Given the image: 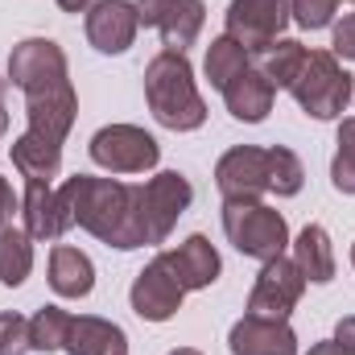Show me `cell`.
I'll return each instance as SVG.
<instances>
[{
    "instance_id": "obj_1",
    "label": "cell",
    "mask_w": 355,
    "mask_h": 355,
    "mask_svg": "<svg viewBox=\"0 0 355 355\" xmlns=\"http://www.w3.org/2000/svg\"><path fill=\"white\" fill-rule=\"evenodd\" d=\"M8 79L12 87L25 91V107H29V128L12 145V166L25 178L54 182L62 166L67 132L79 116L67 54L50 37H25L8 54Z\"/></svg>"
},
{
    "instance_id": "obj_2",
    "label": "cell",
    "mask_w": 355,
    "mask_h": 355,
    "mask_svg": "<svg viewBox=\"0 0 355 355\" xmlns=\"http://www.w3.org/2000/svg\"><path fill=\"white\" fill-rule=\"evenodd\" d=\"M62 198L71 207V219L91 232L95 240L132 252L141 244H149V219H145V186H128L116 178H91L75 174L67 178Z\"/></svg>"
},
{
    "instance_id": "obj_3",
    "label": "cell",
    "mask_w": 355,
    "mask_h": 355,
    "mask_svg": "<svg viewBox=\"0 0 355 355\" xmlns=\"http://www.w3.org/2000/svg\"><path fill=\"white\" fill-rule=\"evenodd\" d=\"M145 99L153 120L174 132H190L207 120V103L194 87V67L182 50H162L145 67Z\"/></svg>"
},
{
    "instance_id": "obj_4",
    "label": "cell",
    "mask_w": 355,
    "mask_h": 355,
    "mask_svg": "<svg viewBox=\"0 0 355 355\" xmlns=\"http://www.w3.org/2000/svg\"><path fill=\"white\" fill-rule=\"evenodd\" d=\"M289 91H293V99H297V107L306 116L335 120V116L347 112V103H352V95H355V83H352V75L339 67V58L331 50H310Z\"/></svg>"
},
{
    "instance_id": "obj_5",
    "label": "cell",
    "mask_w": 355,
    "mask_h": 355,
    "mask_svg": "<svg viewBox=\"0 0 355 355\" xmlns=\"http://www.w3.org/2000/svg\"><path fill=\"white\" fill-rule=\"evenodd\" d=\"M223 232L236 244V252L252 261H277L289 248V223L281 211L265 202H223Z\"/></svg>"
},
{
    "instance_id": "obj_6",
    "label": "cell",
    "mask_w": 355,
    "mask_h": 355,
    "mask_svg": "<svg viewBox=\"0 0 355 355\" xmlns=\"http://www.w3.org/2000/svg\"><path fill=\"white\" fill-rule=\"evenodd\" d=\"M91 162L112 174H145L162 162V145L137 124H107L91 137Z\"/></svg>"
},
{
    "instance_id": "obj_7",
    "label": "cell",
    "mask_w": 355,
    "mask_h": 355,
    "mask_svg": "<svg viewBox=\"0 0 355 355\" xmlns=\"http://www.w3.org/2000/svg\"><path fill=\"white\" fill-rule=\"evenodd\" d=\"M289 0H232L227 4V37H236L248 54H265L281 42L289 25Z\"/></svg>"
},
{
    "instance_id": "obj_8",
    "label": "cell",
    "mask_w": 355,
    "mask_h": 355,
    "mask_svg": "<svg viewBox=\"0 0 355 355\" xmlns=\"http://www.w3.org/2000/svg\"><path fill=\"white\" fill-rule=\"evenodd\" d=\"M215 186L223 202H261V194H268V149L257 145L227 149L215 166Z\"/></svg>"
},
{
    "instance_id": "obj_9",
    "label": "cell",
    "mask_w": 355,
    "mask_h": 355,
    "mask_svg": "<svg viewBox=\"0 0 355 355\" xmlns=\"http://www.w3.org/2000/svg\"><path fill=\"white\" fill-rule=\"evenodd\" d=\"M302 289H306V277H302V268L293 265V261H285V257L265 261L252 293H248V314H257V318H281L285 322L293 314V306L302 302Z\"/></svg>"
},
{
    "instance_id": "obj_10",
    "label": "cell",
    "mask_w": 355,
    "mask_h": 355,
    "mask_svg": "<svg viewBox=\"0 0 355 355\" xmlns=\"http://www.w3.org/2000/svg\"><path fill=\"white\" fill-rule=\"evenodd\" d=\"M194 190L190 182L178 174V170H166V174L149 178L145 182V219H149V244H166L174 223L186 215Z\"/></svg>"
},
{
    "instance_id": "obj_11",
    "label": "cell",
    "mask_w": 355,
    "mask_h": 355,
    "mask_svg": "<svg viewBox=\"0 0 355 355\" xmlns=\"http://www.w3.org/2000/svg\"><path fill=\"white\" fill-rule=\"evenodd\" d=\"M21 215H25V232H29L33 240H62V236L75 227L62 190L50 186V182H42V178H25Z\"/></svg>"
},
{
    "instance_id": "obj_12",
    "label": "cell",
    "mask_w": 355,
    "mask_h": 355,
    "mask_svg": "<svg viewBox=\"0 0 355 355\" xmlns=\"http://www.w3.org/2000/svg\"><path fill=\"white\" fill-rule=\"evenodd\" d=\"M182 297H186V289L178 285L174 272L162 265L157 257H153L149 265L137 272V281H132V293H128L132 310H137L145 322H170L178 310H182Z\"/></svg>"
},
{
    "instance_id": "obj_13",
    "label": "cell",
    "mask_w": 355,
    "mask_h": 355,
    "mask_svg": "<svg viewBox=\"0 0 355 355\" xmlns=\"http://www.w3.org/2000/svg\"><path fill=\"white\" fill-rule=\"evenodd\" d=\"M141 17L128 0H95L87 8V42L99 54H124L137 42Z\"/></svg>"
},
{
    "instance_id": "obj_14",
    "label": "cell",
    "mask_w": 355,
    "mask_h": 355,
    "mask_svg": "<svg viewBox=\"0 0 355 355\" xmlns=\"http://www.w3.org/2000/svg\"><path fill=\"white\" fill-rule=\"evenodd\" d=\"M227 347H232V355H297V335H293V327L281 322V318L244 314V318L232 327Z\"/></svg>"
},
{
    "instance_id": "obj_15",
    "label": "cell",
    "mask_w": 355,
    "mask_h": 355,
    "mask_svg": "<svg viewBox=\"0 0 355 355\" xmlns=\"http://www.w3.org/2000/svg\"><path fill=\"white\" fill-rule=\"evenodd\" d=\"M162 265L174 272V281L190 293V289H207V285H215V277H219V252H215V244L207 240V236H190V240H182L178 248L170 252H162L157 257Z\"/></svg>"
},
{
    "instance_id": "obj_16",
    "label": "cell",
    "mask_w": 355,
    "mask_h": 355,
    "mask_svg": "<svg viewBox=\"0 0 355 355\" xmlns=\"http://www.w3.org/2000/svg\"><path fill=\"white\" fill-rule=\"evenodd\" d=\"M272 95L277 87L268 83L261 71H244V75H236L227 87H223V99H227V112L236 116V120H244V124H261L268 112H272Z\"/></svg>"
},
{
    "instance_id": "obj_17",
    "label": "cell",
    "mask_w": 355,
    "mask_h": 355,
    "mask_svg": "<svg viewBox=\"0 0 355 355\" xmlns=\"http://www.w3.org/2000/svg\"><path fill=\"white\" fill-rule=\"evenodd\" d=\"M67 355H128V335L107 318H75L67 335Z\"/></svg>"
},
{
    "instance_id": "obj_18",
    "label": "cell",
    "mask_w": 355,
    "mask_h": 355,
    "mask_svg": "<svg viewBox=\"0 0 355 355\" xmlns=\"http://www.w3.org/2000/svg\"><path fill=\"white\" fill-rule=\"evenodd\" d=\"M50 285L58 297H87L95 289V265H91L87 252L71 248V244H58L50 252Z\"/></svg>"
},
{
    "instance_id": "obj_19",
    "label": "cell",
    "mask_w": 355,
    "mask_h": 355,
    "mask_svg": "<svg viewBox=\"0 0 355 355\" xmlns=\"http://www.w3.org/2000/svg\"><path fill=\"white\" fill-rule=\"evenodd\" d=\"M293 265L302 268V277L314 281V285H327L335 277V248H331L327 227H318V223L302 227V236L293 240Z\"/></svg>"
},
{
    "instance_id": "obj_20",
    "label": "cell",
    "mask_w": 355,
    "mask_h": 355,
    "mask_svg": "<svg viewBox=\"0 0 355 355\" xmlns=\"http://www.w3.org/2000/svg\"><path fill=\"white\" fill-rule=\"evenodd\" d=\"M33 268V236L17 223L0 227V281L8 289H17Z\"/></svg>"
},
{
    "instance_id": "obj_21",
    "label": "cell",
    "mask_w": 355,
    "mask_h": 355,
    "mask_svg": "<svg viewBox=\"0 0 355 355\" xmlns=\"http://www.w3.org/2000/svg\"><path fill=\"white\" fill-rule=\"evenodd\" d=\"M202 17H207V4L202 0H178L174 8H170V17L157 25L166 50H182L186 54V46H194L198 33H202Z\"/></svg>"
},
{
    "instance_id": "obj_22",
    "label": "cell",
    "mask_w": 355,
    "mask_h": 355,
    "mask_svg": "<svg viewBox=\"0 0 355 355\" xmlns=\"http://www.w3.org/2000/svg\"><path fill=\"white\" fill-rule=\"evenodd\" d=\"M248 58H252V54H248L236 37H227V33H223V37H215V42L207 46V62H202V71H207L211 87L223 91L236 75H244V71H248Z\"/></svg>"
},
{
    "instance_id": "obj_23",
    "label": "cell",
    "mask_w": 355,
    "mask_h": 355,
    "mask_svg": "<svg viewBox=\"0 0 355 355\" xmlns=\"http://www.w3.org/2000/svg\"><path fill=\"white\" fill-rule=\"evenodd\" d=\"M306 54H310V50H306L297 37H281V42H272L265 54H261V75H265L272 87H293V79H297Z\"/></svg>"
},
{
    "instance_id": "obj_24",
    "label": "cell",
    "mask_w": 355,
    "mask_h": 355,
    "mask_svg": "<svg viewBox=\"0 0 355 355\" xmlns=\"http://www.w3.org/2000/svg\"><path fill=\"white\" fill-rule=\"evenodd\" d=\"M71 314L58 310V306H46L29 318V343L33 352H62L67 347V335H71Z\"/></svg>"
},
{
    "instance_id": "obj_25",
    "label": "cell",
    "mask_w": 355,
    "mask_h": 355,
    "mask_svg": "<svg viewBox=\"0 0 355 355\" xmlns=\"http://www.w3.org/2000/svg\"><path fill=\"white\" fill-rule=\"evenodd\" d=\"M302 182H306V174H302L297 153L272 145V149H268V190H277L281 198H293V194L302 190Z\"/></svg>"
},
{
    "instance_id": "obj_26",
    "label": "cell",
    "mask_w": 355,
    "mask_h": 355,
    "mask_svg": "<svg viewBox=\"0 0 355 355\" xmlns=\"http://www.w3.org/2000/svg\"><path fill=\"white\" fill-rule=\"evenodd\" d=\"M331 182L339 194H355V120L339 124V153L331 162Z\"/></svg>"
},
{
    "instance_id": "obj_27",
    "label": "cell",
    "mask_w": 355,
    "mask_h": 355,
    "mask_svg": "<svg viewBox=\"0 0 355 355\" xmlns=\"http://www.w3.org/2000/svg\"><path fill=\"white\" fill-rule=\"evenodd\" d=\"M335 8L339 0H289V17L302 29H327L335 21Z\"/></svg>"
},
{
    "instance_id": "obj_28",
    "label": "cell",
    "mask_w": 355,
    "mask_h": 355,
    "mask_svg": "<svg viewBox=\"0 0 355 355\" xmlns=\"http://www.w3.org/2000/svg\"><path fill=\"white\" fill-rule=\"evenodd\" d=\"M25 352H33V343H29V318L0 314V355H25Z\"/></svg>"
},
{
    "instance_id": "obj_29",
    "label": "cell",
    "mask_w": 355,
    "mask_h": 355,
    "mask_svg": "<svg viewBox=\"0 0 355 355\" xmlns=\"http://www.w3.org/2000/svg\"><path fill=\"white\" fill-rule=\"evenodd\" d=\"M178 0H137V17H141V25L145 29H157L166 17H170V8H174Z\"/></svg>"
},
{
    "instance_id": "obj_30",
    "label": "cell",
    "mask_w": 355,
    "mask_h": 355,
    "mask_svg": "<svg viewBox=\"0 0 355 355\" xmlns=\"http://www.w3.org/2000/svg\"><path fill=\"white\" fill-rule=\"evenodd\" d=\"M335 54H343V58L355 62V12L335 25Z\"/></svg>"
},
{
    "instance_id": "obj_31",
    "label": "cell",
    "mask_w": 355,
    "mask_h": 355,
    "mask_svg": "<svg viewBox=\"0 0 355 355\" xmlns=\"http://www.w3.org/2000/svg\"><path fill=\"white\" fill-rule=\"evenodd\" d=\"M12 211H21V198L12 194V186L0 178V227H8L12 223Z\"/></svg>"
},
{
    "instance_id": "obj_32",
    "label": "cell",
    "mask_w": 355,
    "mask_h": 355,
    "mask_svg": "<svg viewBox=\"0 0 355 355\" xmlns=\"http://www.w3.org/2000/svg\"><path fill=\"white\" fill-rule=\"evenodd\" d=\"M335 339H339V343H343V347L355 355V314L339 318V327H335Z\"/></svg>"
},
{
    "instance_id": "obj_33",
    "label": "cell",
    "mask_w": 355,
    "mask_h": 355,
    "mask_svg": "<svg viewBox=\"0 0 355 355\" xmlns=\"http://www.w3.org/2000/svg\"><path fill=\"white\" fill-rule=\"evenodd\" d=\"M306 355H352V352H347L339 339H331V343H314V347H310Z\"/></svg>"
},
{
    "instance_id": "obj_34",
    "label": "cell",
    "mask_w": 355,
    "mask_h": 355,
    "mask_svg": "<svg viewBox=\"0 0 355 355\" xmlns=\"http://www.w3.org/2000/svg\"><path fill=\"white\" fill-rule=\"evenodd\" d=\"M91 4H95V0H58V8H62V12H87Z\"/></svg>"
},
{
    "instance_id": "obj_35",
    "label": "cell",
    "mask_w": 355,
    "mask_h": 355,
    "mask_svg": "<svg viewBox=\"0 0 355 355\" xmlns=\"http://www.w3.org/2000/svg\"><path fill=\"white\" fill-rule=\"evenodd\" d=\"M4 87H8V83L0 79V137L8 132V112H4Z\"/></svg>"
},
{
    "instance_id": "obj_36",
    "label": "cell",
    "mask_w": 355,
    "mask_h": 355,
    "mask_svg": "<svg viewBox=\"0 0 355 355\" xmlns=\"http://www.w3.org/2000/svg\"><path fill=\"white\" fill-rule=\"evenodd\" d=\"M170 355H202V352H194V347H178V352H170Z\"/></svg>"
},
{
    "instance_id": "obj_37",
    "label": "cell",
    "mask_w": 355,
    "mask_h": 355,
    "mask_svg": "<svg viewBox=\"0 0 355 355\" xmlns=\"http://www.w3.org/2000/svg\"><path fill=\"white\" fill-rule=\"evenodd\" d=\"M352 265H355V244H352Z\"/></svg>"
},
{
    "instance_id": "obj_38",
    "label": "cell",
    "mask_w": 355,
    "mask_h": 355,
    "mask_svg": "<svg viewBox=\"0 0 355 355\" xmlns=\"http://www.w3.org/2000/svg\"><path fill=\"white\" fill-rule=\"evenodd\" d=\"M352 4H355V0H352Z\"/></svg>"
}]
</instances>
